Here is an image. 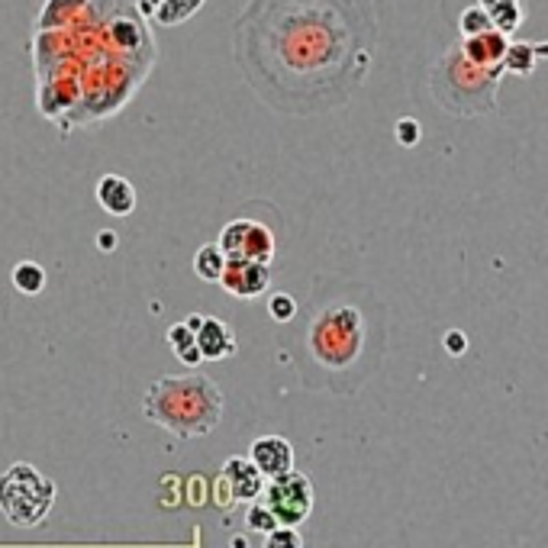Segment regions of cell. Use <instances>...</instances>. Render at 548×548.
<instances>
[{
    "label": "cell",
    "instance_id": "18",
    "mask_svg": "<svg viewBox=\"0 0 548 548\" xmlns=\"http://www.w3.org/2000/svg\"><path fill=\"white\" fill-rule=\"evenodd\" d=\"M204 4H207V0H165V4L158 7V13H155L152 20L158 26H181V23L191 20Z\"/></svg>",
    "mask_w": 548,
    "mask_h": 548
},
{
    "label": "cell",
    "instance_id": "23",
    "mask_svg": "<svg viewBox=\"0 0 548 548\" xmlns=\"http://www.w3.org/2000/svg\"><path fill=\"white\" fill-rule=\"evenodd\" d=\"M165 339H168V345H171V352H175V355H184L187 349H194V345H197V329L184 320V323H175V326H171Z\"/></svg>",
    "mask_w": 548,
    "mask_h": 548
},
{
    "label": "cell",
    "instance_id": "10",
    "mask_svg": "<svg viewBox=\"0 0 548 548\" xmlns=\"http://www.w3.org/2000/svg\"><path fill=\"white\" fill-rule=\"evenodd\" d=\"M249 458L265 478H281V474L294 471V445L284 436H262L249 445Z\"/></svg>",
    "mask_w": 548,
    "mask_h": 548
},
{
    "label": "cell",
    "instance_id": "4",
    "mask_svg": "<svg viewBox=\"0 0 548 548\" xmlns=\"http://www.w3.org/2000/svg\"><path fill=\"white\" fill-rule=\"evenodd\" d=\"M503 75H507L503 65H474L458 42L432 68L429 88L436 104L455 113V117H487V113L497 110V88Z\"/></svg>",
    "mask_w": 548,
    "mask_h": 548
},
{
    "label": "cell",
    "instance_id": "20",
    "mask_svg": "<svg viewBox=\"0 0 548 548\" xmlns=\"http://www.w3.org/2000/svg\"><path fill=\"white\" fill-rule=\"evenodd\" d=\"M490 17H494V26L500 33H516L519 26H523V4H519V0H503V4H497V7H490L487 10Z\"/></svg>",
    "mask_w": 548,
    "mask_h": 548
},
{
    "label": "cell",
    "instance_id": "25",
    "mask_svg": "<svg viewBox=\"0 0 548 548\" xmlns=\"http://www.w3.org/2000/svg\"><path fill=\"white\" fill-rule=\"evenodd\" d=\"M394 136H397V142L403 149H413L416 142H420V136H423V129H420V123L416 120H410V117H403L400 123H397V129H394Z\"/></svg>",
    "mask_w": 548,
    "mask_h": 548
},
{
    "label": "cell",
    "instance_id": "11",
    "mask_svg": "<svg viewBox=\"0 0 548 548\" xmlns=\"http://www.w3.org/2000/svg\"><path fill=\"white\" fill-rule=\"evenodd\" d=\"M94 194H97L100 210L117 216V220H123V216H129L136 210V187L129 184L123 175H104L97 181Z\"/></svg>",
    "mask_w": 548,
    "mask_h": 548
},
{
    "label": "cell",
    "instance_id": "6",
    "mask_svg": "<svg viewBox=\"0 0 548 548\" xmlns=\"http://www.w3.org/2000/svg\"><path fill=\"white\" fill-rule=\"evenodd\" d=\"M265 503L271 507V513L281 519V526H300L310 516L316 494L307 474L287 471L281 478H271L265 484Z\"/></svg>",
    "mask_w": 548,
    "mask_h": 548
},
{
    "label": "cell",
    "instance_id": "3",
    "mask_svg": "<svg viewBox=\"0 0 548 548\" xmlns=\"http://www.w3.org/2000/svg\"><path fill=\"white\" fill-rule=\"evenodd\" d=\"M223 394L204 374H165L149 384L142 397L146 420L162 426L175 439H200L220 426Z\"/></svg>",
    "mask_w": 548,
    "mask_h": 548
},
{
    "label": "cell",
    "instance_id": "27",
    "mask_svg": "<svg viewBox=\"0 0 548 548\" xmlns=\"http://www.w3.org/2000/svg\"><path fill=\"white\" fill-rule=\"evenodd\" d=\"M162 4H165V0H136V7H139V13H142V17H146V20H152Z\"/></svg>",
    "mask_w": 548,
    "mask_h": 548
},
{
    "label": "cell",
    "instance_id": "17",
    "mask_svg": "<svg viewBox=\"0 0 548 548\" xmlns=\"http://www.w3.org/2000/svg\"><path fill=\"white\" fill-rule=\"evenodd\" d=\"M10 281L23 297H36V294L46 291V268L36 265V262H20L17 268H13Z\"/></svg>",
    "mask_w": 548,
    "mask_h": 548
},
{
    "label": "cell",
    "instance_id": "22",
    "mask_svg": "<svg viewBox=\"0 0 548 548\" xmlns=\"http://www.w3.org/2000/svg\"><path fill=\"white\" fill-rule=\"evenodd\" d=\"M265 310H268V320L274 326H291L297 320V300L291 294H271L265 300Z\"/></svg>",
    "mask_w": 548,
    "mask_h": 548
},
{
    "label": "cell",
    "instance_id": "15",
    "mask_svg": "<svg viewBox=\"0 0 548 548\" xmlns=\"http://www.w3.org/2000/svg\"><path fill=\"white\" fill-rule=\"evenodd\" d=\"M88 4L91 0H46V7L39 10L36 30H62L71 20H78Z\"/></svg>",
    "mask_w": 548,
    "mask_h": 548
},
{
    "label": "cell",
    "instance_id": "16",
    "mask_svg": "<svg viewBox=\"0 0 548 548\" xmlns=\"http://www.w3.org/2000/svg\"><path fill=\"white\" fill-rule=\"evenodd\" d=\"M226 262H229V255L223 252V245L220 242H207V245H200L197 255H194V274H197L200 281L220 284L223 271H226Z\"/></svg>",
    "mask_w": 548,
    "mask_h": 548
},
{
    "label": "cell",
    "instance_id": "2",
    "mask_svg": "<svg viewBox=\"0 0 548 548\" xmlns=\"http://www.w3.org/2000/svg\"><path fill=\"white\" fill-rule=\"evenodd\" d=\"M291 342L300 381L316 391L355 394L384 355V307L365 284L333 281Z\"/></svg>",
    "mask_w": 548,
    "mask_h": 548
},
{
    "label": "cell",
    "instance_id": "29",
    "mask_svg": "<svg viewBox=\"0 0 548 548\" xmlns=\"http://www.w3.org/2000/svg\"><path fill=\"white\" fill-rule=\"evenodd\" d=\"M478 4L490 10V7H497V4H503V0H478Z\"/></svg>",
    "mask_w": 548,
    "mask_h": 548
},
{
    "label": "cell",
    "instance_id": "19",
    "mask_svg": "<svg viewBox=\"0 0 548 548\" xmlns=\"http://www.w3.org/2000/svg\"><path fill=\"white\" fill-rule=\"evenodd\" d=\"M487 30H497V26H494V17L487 13V7H481V4L468 7V10L458 17V33H461V39L481 36V33H487Z\"/></svg>",
    "mask_w": 548,
    "mask_h": 548
},
{
    "label": "cell",
    "instance_id": "5",
    "mask_svg": "<svg viewBox=\"0 0 548 548\" xmlns=\"http://www.w3.org/2000/svg\"><path fill=\"white\" fill-rule=\"evenodd\" d=\"M52 503L55 481L26 461H17L0 474V513L7 516V523L33 529L52 513Z\"/></svg>",
    "mask_w": 548,
    "mask_h": 548
},
{
    "label": "cell",
    "instance_id": "7",
    "mask_svg": "<svg viewBox=\"0 0 548 548\" xmlns=\"http://www.w3.org/2000/svg\"><path fill=\"white\" fill-rule=\"evenodd\" d=\"M220 245L229 258H255V262H268L274 258V233L265 223L255 220H233L223 226Z\"/></svg>",
    "mask_w": 548,
    "mask_h": 548
},
{
    "label": "cell",
    "instance_id": "12",
    "mask_svg": "<svg viewBox=\"0 0 548 548\" xmlns=\"http://www.w3.org/2000/svg\"><path fill=\"white\" fill-rule=\"evenodd\" d=\"M197 345L207 362H223V358L236 355V349H239L233 329H229L223 320H216V316H207L204 326L197 329Z\"/></svg>",
    "mask_w": 548,
    "mask_h": 548
},
{
    "label": "cell",
    "instance_id": "28",
    "mask_svg": "<svg viewBox=\"0 0 548 548\" xmlns=\"http://www.w3.org/2000/svg\"><path fill=\"white\" fill-rule=\"evenodd\" d=\"M97 242H100V252H113V245H117V236H113V233H100Z\"/></svg>",
    "mask_w": 548,
    "mask_h": 548
},
{
    "label": "cell",
    "instance_id": "26",
    "mask_svg": "<svg viewBox=\"0 0 548 548\" xmlns=\"http://www.w3.org/2000/svg\"><path fill=\"white\" fill-rule=\"evenodd\" d=\"M442 349L449 352V355H465L468 352V336L461 333V329H449V333L442 336Z\"/></svg>",
    "mask_w": 548,
    "mask_h": 548
},
{
    "label": "cell",
    "instance_id": "13",
    "mask_svg": "<svg viewBox=\"0 0 548 548\" xmlns=\"http://www.w3.org/2000/svg\"><path fill=\"white\" fill-rule=\"evenodd\" d=\"M461 49H465V55L474 65L494 68V65H503V55L510 49V36L500 30H487L481 36L461 39Z\"/></svg>",
    "mask_w": 548,
    "mask_h": 548
},
{
    "label": "cell",
    "instance_id": "1",
    "mask_svg": "<svg viewBox=\"0 0 548 548\" xmlns=\"http://www.w3.org/2000/svg\"><path fill=\"white\" fill-rule=\"evenodd\" d=\"M245 84L271 110L310 117L362 88L378 20L371 0H249L233 26Z\"/></svg>",
    "mask_w": 548,
    "mask_h": 548
},
{
    "label": "cell",
    "instance_id": "14",
    "mask_svg": "<svg viewBox=\"0 0 548 548\" xmlns=\"http://www.w3.org/2000/svg\"><path fill=\"white\" fill-rule=\"evenodd\" d=\"M542 59H548V42L510 39V49H507V55H503V68H507V75L529 78Z\"/></svg>",
    "mask_w": 548,
    "mask_h": 548
},
{
    "label": "cell",
    "instance_id": "8",
    "mask_svg": "<svg viewBox=\"0 0 548 548\" xmlns=\"http://www.w3.org/2000/svg\"><path fill=\"white\" fill-rule=\"evenodd\" d=\"M220 287L236 300H255L271 287L268 262H255V258H229L226 271L220 278Z\"/></svg>",
    "mask_w": 548,
    "mask_h": 548
},
{
    "label": "cell",
    "instance_id": "9",
    "mask_svg": "<svg viewBox=\"0 0 548 548\" xmlns=\"http://www.w3.org/2000/svg\"><path fill=\"white\" fill-rule=\"evenodd\" d=\"M265 484L268 478L255 468L252 458H229L220 471V487L229 494V500L252 503L265 494Z\"/></svg>",
    "mask_w": 548,
    "mask_h": 548
},
{
    "label": "cell",
    "instance_id": "24",
    "mask_svg": "<svg viewBox=\"0 0 548 548\" xmlns=\"http://www.w3.org/2000/svg\"><path fill=\"white\" fill-rule=\"evenodd\" d=\"M265 545L268 548H300L304 545V539H300L297 526H278L271 536H265Z\"/></svg>",
    "mask_w": 548,
    "mask_h": 548
},
{
    "label": "cell",
    "instance_id": "21",
    "mask_svg": "<svg viewBox=\"0 0 548 548\" xmlns=\"http://www.w3.org/2000/svg\"><path fill=\"white\" fill-rule=\"evenodd\" d=\"M281 526V519L271 513L268 503H255L252 500V507L245 510V529L249 532H258V536H271L274 529Z\"/></svg>",
    "mask_w": 548,
    "mask_h": 548
}]
</instances>
